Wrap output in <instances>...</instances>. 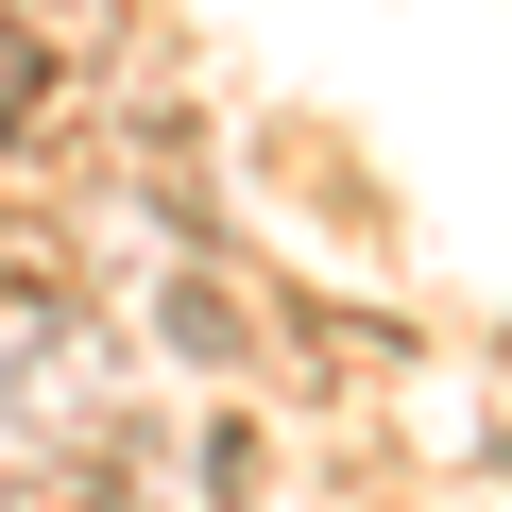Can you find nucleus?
I'll return each mask as SVG.
<instances>
[{
	"instance_id": "1",
	"label": "nucleus",
	"mask_w": 512,
	"mask_h": 512,
	"mask_svg": "<svg viewBox=\"0 0 512 512\" xmlns=\"http://www.w3.org/2000/svg\"><path fill=\"white\" fill-rule=\"evenodd\" d=\"M154 342H171L188 376H256V342H274V308H256V291H222L205 256H188V274H154Z\"/></svg>"
},
{
	"instance_id": "2",
	"label": "nucleus",
	"mask_w": 512,
	"mask_h": 512,
	"mask_svg": "<svg viewBox=\"0 0 512 512\" xmlns=\"http://www.w3.org/2000/svg\"><path fill=\"white\" fill-rule=\"evenodd\" d=\"M69 86H103V52H69V35H35V18H0V154H52Z\"/></svg>"
},
{
	"instance_id": "3",
	"label": "nucleus",
	"mask_w": 512,
	"mask_h": 512,
	"mask_svg": "<svg viewBox=\"0 0 512 512\" xmlns=\"http://www.w3.org/2000/svg\"><path fill=\"white\" fill-rule=\"evenodd\" d=\"M188 478H205V512H256V495H274V427H256V410H205Z\"/></svg>"
}]
</instances>
